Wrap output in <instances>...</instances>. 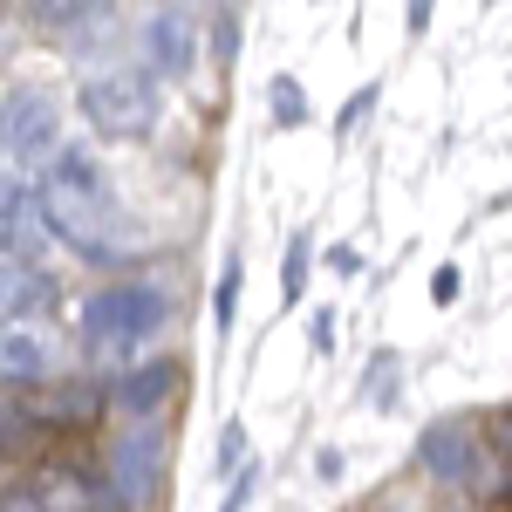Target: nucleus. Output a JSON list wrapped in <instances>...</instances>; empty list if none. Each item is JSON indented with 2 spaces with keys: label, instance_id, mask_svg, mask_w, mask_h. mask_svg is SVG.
I'll use <instances>...</instances> for the list:
<instances>
[{
  "label": "nucleus",
  "instance_id": "f257e3e1",
  "mask_svg": "<svg viewBox=\"0 0 512 512\" xmlns=\"http://www.w3.org/2000/svg\"><path fill=\"white\" fill-rule=\"evenodd\" d=\"M35 219H41V233H55L76 260H89V267L123 260L117 253V226H123L117 185H110L103 164L89 158L82 144H69V137H62V151L35 171Z\"/></svg>",
  "mask_w": 512,
  "mask_h": 512
},
{
  "label": "nucleus",
  "instance_id": "f03ea898",
  "mask_svg": "<svg viewBox=\"0 0 512 512\" xmlns=\"http://www.w3.org/2000/svg\"><path fill=\"white\" fill-rule=\"evenodd\" d=\"M171 321V301H164L151 280H110L82 301V349L96 355L103 369H123L158 342V328Z\"/></svg>",
  "mask_w": 512,
  "mask_h": 512
},
{
  "label": "nucleus",
  "instance_id": "7ed1b4c3",
  "mask_svg": "<svg viewBox=\"0 0 512 512\" xmlns=\"http://www.w3.org/2000/svg\"><path fill=\"white\" fill-rule=\"evenodd\" d=\"M82 123L103 137V144H144L164 123V82L144 62H117V69H89L76 89Z\"/></svg>",
  "mask_w": 512,
  "mask_h": 512
},
{
  "label": "nucleus",
  "instance_id": "20e7f679",
  "mask_svg": "<svg viewBox=\"0 0 512 512\" xmlns=\"http://www.w3.org/2000/svg\"><path fill=\"white\" fill-rule=\"evenodd\" d=\"M0 117H7V164L41 171V164L62 151V96H55L48 82H21V89L0 103Z\"/></svg>",
  "mask_w": 512,
  "mask_h": 512
},
{
  "label": "nucleus",
  "instance_id": "39448f33",
  "mask_svg": "<svg viewBox=\"0 0 512 512\" xmlns=\"http://www.w3.org/2000/svg\"><path fill=\"white\" fill-rule=\"evenodd\" d=\"M137 48H144V69L158 82H185L198 69V21L185 7H151L137 28Z\"/></svg>",
  "mask_w": 512,
  "mask_h": 512
},
{
  "label": "nucleus",
  "instance_id": "423d86ee",
  "mask_svg": "<svg viewBox=\"0 0 512 512\" xmlns=\"http://www.w3.org/2000/svg\"><path fill=\"white\" fill-rule=\"evenodd\" d=\"M158 478H164V431L144 417L110 444V492H117V506H144L158 492Z\"/></svg>",
  "mask_w": 512,
  "mask_h": 512
},
{
  "label": "nucleus",
  "instance_id": "0eeeda50",
  "mask_svg": "<svg viewBox=\"0 0 512 512\" xmlns=\"http://www.w3.org/2000/svg\"><path fill=\"white\" fill-rule=\"evenodd\" d=\"M417 465L431 478H444V485H458L465 472H478V437L465 417H437V424H424V437H417Z\"/></svg>",
  "mask_w": 512,
  "mask_h": 512
},
{
  "label": "nucleus",
  "instance_id": "6e6552de",
  "mask_svg": "<svg viewBox=\"0 0 512 512\" xmlns=\"http://www.w3.org/2000/svg\"><path fill=\"white\" fill-rule=\"evenodd\" d=\"M0 376L7 383H48L55 376V342L35 321H7L0 328Z\"/></svg>",
  "mask_w": 512,
  "mask_h": 512
},
{
  "label": "nucleus",
  "instance_id": "1a4fd4ad",
  "mask_svg": "<svg viewBox=\"0 0 512 512\" xmlns=\"http://www.w3.org/2000/svg\"><path fill=\"white\" fill-rule=\"evenodd\" d=\"M171 390H178V362L171 355H158V362H123V376H117V403L130 410V417H158L164 403H171Z\"/></svg>",
  "mask_w": 512,
  "mask_h": 512
},
{
  "label": "nucleus",
  "instance_id": "9d476101",
  "mask_svg": "<svg viewBox=\"0 0 512 512\" xmlns=\"http://www.w3.org/2000/svg\"><path fill=\"white\" fill-rule=\"evenodd\" d=\"M35 239H41L35 185H28V178H14V171H0V260H7V253L21 260V246H35Z\"/></svg>",
  "mask_w": 512,
  "mask_h": 512
},
{
  "label": "nucleus",
  "instance_id": "9b49d317",
  "mask_svg": "<svg viewBox=\"0 0 512 512\" xmlns=\"http://www.w3.org/2000/svg\"><path fill=\"white\" fill-rule=\"evenodd\" d=\"M110 14H117V0H28V21L41 35H76V28H96Z\"/></svg>",
  "mask_w": 512,
  "mask_h": 512
},
{
  "label": "nucleus",
  "instance_id": "f8f14e48",
  "mask_svg": "<svg viewBox=\"0 0 512 512\" xmlns=\"http://www.w3.org/2000/svg\"><path fill=\"white\" fill-rule=\"evenodd\" d=\"M308 274H315V233L301 226V233L287 239V260H280V301H287V308H301V294H308Z\"/></svg>",
  "mask_w": 512,
  "mask_h": 512
},
{
  "label": "nucleus",
  "instance_id": "ddd939ff",
  "mask_svg": "<svg viewBox=\"0 0 512 512\" xmlns=\"http://www.w3.org/2000/svg\"><path fill=\"white\" fill-rule=\"evenodd\" d=\"M267 123H274V130H301V123H308V89H301V76L267 82Z\"/></svg>",
  "mask_w": 512,
  "mask_h": 512
},
{
  "label": "nucleus",
  "instance_id": "4468645a",
  "mask_svg": "<svg viewBox=\"0 0 512 512\" xmlns=\"http://www.w3.org/2000/svg\"><path fill=\"white\" fill-rule=\"evenodd\" d=\"M396 362H403L396 349H376V355H369V369H362V396H369L376 410H390V403H396V383H403Z\"/></svg>",
  "mask_w": 512,
  "mask_h": 512
},
{
  "label": "nucleus",
  "instance_id": "2eb2a0df",
  "mask_svg": "<svg viewBox=\"0 0 512 512\" xmlns=\"http://www.w3.org/2000/svg\"><path fill=\"white\" fill-rule=\"evenodd\" d=\"M239 280H246V260H226V274H219V294H212V328H219V342L233 335V315H239Z\"/></svg>",
  "mask_w": 512,
  "mask_h": 512
},
{
  "label": "nucleus",
  "instance_id": "dca6fc26",
  "mask_svg": "<svg viewBox=\"0 0 512 512\" xmlns=\"http://www.w3.org/2000/svg\"><path fill=\"white\" fill-rule=\"evenodd\" d=\"M376 103H383V82H362V89H355L349 103H342V117H335V137H342V144H349L355 130H362V123H369V110H376Z\"/></svg>",
  "mask_w": 512,
  "mask_h": 512
},
{
  "label": "nucleus",
  "instance_id": "f3484780",
  "mask_svg": "<svg viewBox=\"0 0 512 512\" xmlns=\"http://www.w3.org/2000/svg\"><path fill=\"white\" fill-rule=\"evenodd\" d=\"M239 465H246V424H226V431H219V451H212V478H233Z\"/></svg>",
  "mask_w": 512,
  "mask_h": 512
},
{
  "label": "nucleus",
  "instance_id": "a211bd4d",
  "mask_svg": "<svg viewBox=\"0 0 512 512\" xmlns=\"http://www.w3.org/2000/svg\"><path fill=\"white\" fill-rule=\"evenodd\" d=\"M48 410H55V424H89L96 390H89V383H82V390H55V396H48Z\"/></svg>",
  "mask_w": 512,
  "mask_h": 512
},
{
  "label": "nucleus",
  "instance_id": "6ab92c4d",
  "mask_svg": "<svg viewBox=\"0 0 512 512\" xmlns=\"http://www.w3.org/2000/svg\"><path fill=\"white\" fill-rule=\"evenodd\" d=\"M308 342H315V355H328V349H335V308H328V301H321V308H315V321H308Z\"/></svg>",
  "mask_w": 512,
  "mask_h": 512
},
{
  "label": "nucleus",
  "instance_id": "aec40b11",
  "mask_svg": "<svg viewBox=\"0 0 512 512\" xmlns=\"http://www.w3.org/2000/svg\"><path fill=\"white\" fill-rule=\"evenodd\" d=\"M253 478H260V465H239V472H233V492H226V506H219V512H246V499H253Z\"/></svg>",
  "mask_w": 512,
  "mask_h": 512
},
{
  "label": "nucleus",
  "instance_id": "412c9836",
  "mask_svg": "<svg viewBox=\"0 0 512 512\" xmlns=\"http://www.w3.org/2000/svg\"><path fill=\"white\" fill-rule=\"evenodd\" d=\"M342 465H349L342 444H321V451H315V478H321V485H342Z\"/></svg>",
  "mask_w": 512,
  "mask_h": 512
},
{
  "label": "nucleus",
  "instance_id": "4be33fe9",
  "mask_svg": "<svg viewBox=\"0 0 512 512\" xmlns=\"http://www.w3.org/2000/svg\"><path fill=\"white\" fill-rule=\"evenodd\" d=\"M431 14H437V0H410V7H403V35H410V41H424Z\"/></svg>",
  "mask_w": 512,
  "mask_h": 512
},
{
  "label": "nucleus",
  "instance_id": "5701e85b",
  "mask_svg": "<svg viewBox=\"0 0 512 512\" xmlns=\"http://www.w3.org/2000/svg\"><path fill=\"white\" fill-rule=\"evenodd\" d=\"M212 35H219L212 48H219V69H226V62L239 55V21H233V14H219V28H212Z\"/></svg>",
  "mask_w": 512,
  "mask_h": 512
},
{
  "label": "nucleus",
  "instance_id": "b1692460",
  "mask_svg": "<svg viewBox=\"0 0 512 512\" xmlns=\"http://www.w3.org/2000/svg\"><path fill=\"white\" fill-rule=\"evenodd\" d=\"M431 294H437V301H444V308H451V301H458V267H437Z\"/></svg>",
  "mask_w": 512,
  "mask_h": 512
},
{
  "label": "nucleus",
  "instance_id": "393cba45",
  "mask_svg": "<svg viewBox=\"0 0 512 512\" xmlns=\"http://www.w3.org/2000/svg\"><path fill=\"white\" fill-rule=\"evenodd\" d=\"M328 267H335V274H362V253H355V246H335Z\"/></svg>",
  "mask_w": 512,
  "mask_h": 512
},
{
  "label": "nucleus",
  "instance_id": "a878e982",
  "mask_svg": "<svg viewBox=\"0 0 512 512\" xmlns=\"http://www.w3.org/2000/svg\"><path fill=\"white\" fill-rule=\"evenodd\" d=\"M0 512H48V506H41L35 492H7V499H0Z\"/></svg>",
  "mask_w": 512,
  "mask_h": 512
},
{
  "label": "nucleus",
  "instance_id": "bb28decb",
  "mask_svg": "<svg viewBox=\"0 0 512 512\" xmlns=\"http://www.w3.org/2000/svg\"><path fill=\"white\" fill-rule=\"evenodd\" d=\"M0 171H7V117H0Z\"/></svg>",
  "mask_w": 512,
  "mask_h": 512
},
{
  "label": "nucleus",
  "instance_id": "cd10ccee",
  "mask_svg": "<svg viewBox=\"0 0 512 512\" xmlns=\"http://www.w3.org/2000/svg\"><path fill=\"white\" fill-rule=\"evenodd\" d=\"M485 7H499V0H485Z\"/></svg>",
  "mask_w": 512,
  "mask_h": 512
}]
</instances>
